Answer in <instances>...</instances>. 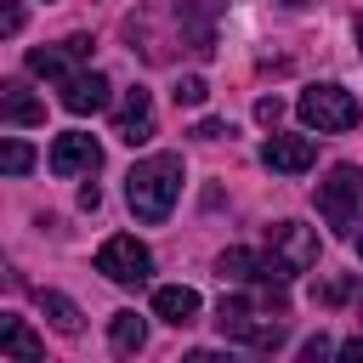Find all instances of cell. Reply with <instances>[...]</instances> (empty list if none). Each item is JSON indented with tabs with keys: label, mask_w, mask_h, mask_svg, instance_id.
Returning <instances> with one entry per match:
<instances>
[{
	"label": "cell",
	"mask_w": 363,
	"mask_h": 363,
	"mask_svg": "<svg viewBox=\"0 0 363 363\" xmlns=\"http://www.w3.org/2000/svg\"><path fill=\"white\" fill-rule=\"evenodd\" d=\"M96 164H102L96 136L68 130V136H57V142H51V170H57V176H96Z\"/></svg>",
	"instance_id": "obj_8"
},
{
	"label": "cell",
	"mask_w": 363,
	"mask_h": 363,
	"mask_svg": "<svg viewBox=\"0 0 363 363\" xmlns=\"http://www.w3.org/2000/svg\"><path fill=\"white\" fill-rule=\"evenodd\" d=\"M17 28H23V6L6 0V6H0V34H17Z\"/></svg>",
	"instance_id": "obj_21"
},
{
	"label": "cell",
	"mask_w": 363,
	"mask_h": 363,
	"mask_svg": "<svg viewBox=\"0 0 363 363\" xmlns=\"http://www.w3.org/2000/svg\"><path fill=\"white\" fill-rule=\"evenodd\" d=\"M74 62H79V57H74V45H68V40H62V45H34V51H28V74L57 79V85L74 74Z\"/></svg>",
	"instance_id": "obj_14"
},
{
	"label": "cell",
	"mask_w": 363,
	"mask_h": 363,
	"mask_svg": "<svg viewBox=\"0 0 363 363\" xmlns=\"http://www.w3.org/2000/svg\"><path fill=\"white\" fill-rule=\"evenodd\" d=\"M45 346L34 340V329L23 318H0V363H40Z\"/></svg>",
	"instance_id": "obj_12"
},
{
	"label": "cell",
	"mask_w": 363,
	"mask_h": 363,
	"mask_svg": "<svg viewBox=\"0 0 363 363\" xmlns=\"http://www.w3.org/2000/svg\"><path fill=\"white\" fill-rule=\"evenodd\" d=\"M267 255H272L278 278H295V272H306L318 261V233L306 221H272L267 227Z\"/></svg>",
	"instance_id": "obj_6"
},
{
	"label": "cell",
	"mask_w": 363,
	"mask_h": 363,
	"mask_svg": "<svg viewBox=\"0 0 363 363\" xmlns=\"http://www.w3.org/2000/svg\"><path fill=\"white\" fill-rule=\"evenodd\" d=\"M323 352H335V346H329V340H323V335H312V340H306V346H301V357H323Z\"/></svg>",
	"instance_id": "obj_23"
},
{
	"label": "cell",
	"mask_w": 363,
	"mask_h": 363,
	"mask_svg": "<svg viewBox=\"0 0 363 363\" xmlns=\"http://www.w3.org/2000/svg\"><path fill=\"white\" fill-rule=\"evenodd\" d=\"M295 113H301V125L318 130V136L352 130V125L363 119V108H357V96H352L346 85H306L301 102H295Z\"/></svg>",
	"instance_id": "obj_2"
},
{
	"label": "cell",
	"mask_w": 363,
	"mask_h": 363,
	"mask_svg": "<svg viewBox=\"0 0 363 363\" xmlns=\"http://www.w3.org/2000/svg\"><path fill=\"white\" fill-rule=\"evenodd\" d=\"M0 119H6V125H40V119H45V102H34V96L11 79V85H0Z\"/></svg>",
	"instance_id": "obj_15"
},
{
	"label": "cell",
	"mask_w": 363,
	"mask_h": 363,
	"mask_svg": "<svg viewBox=\"0 0 363 363\" xmlns=\"http://www.w3.org/2000/svg\"><path fill=\"white\" fill-rule=\"evenodd\" d=\"M216 329L227 335V340H238V346H255V352H272V346H284V318H261L250 301H227L221 295V306H216Z\"/></svg>",
	"instance_id": "obj_3"
},
{
	"label": "cell",
	"mask_w": 363,
	"mask_h": 363,
	"mask_svg": "<svg viewBox=\"0 0 363 363\" xmlns=\"http://www.w3.org/2000/svg\"><path fill=\"white\" fill-rule=\"evenodd\" d=\"M40 312L51 318L57 335H79V306H74L62 289H40Z\"/></svg>",
	"instance_id": "obj_17"
},
{
	"label": "cell",
	"mask_w": 363,
	"mask_h": 363,
	"mask_svg": "<svg viewBox=\"0 0 363 363\" xmlns=\"http://www.w3.org/2000/svg\"><path fill=\"white\" fill-rule=\"evenodd\" d=\"M284 6H312V0H284Z\"/></svg>",
	"instance_id": "obj_26"
},
{
	"label": "cell",
	"mask_w": 363,
	"mask_h": 363,
	"mask_svg": "<svg viewBox=\"0 0 363 363\" xmlns=\"http://www.w3.org/2000/svg\"><path fill=\"white\" fill-rule=\"evenodd\" d=\"M108 340H113V352L130 357V352L147 346V323H142L136 312H113V318H108Z\"/></svg>",
	"instance_id": "obj_16"
},
{
	"label": "cell",
	"mask_w": 363,
	"mask_h": 363,
	"mask_svg": "<svg viewBox=\"0 0 363 363\" xmlns=\"http://www.w3.org/2000/svg\"><path fill=\"white\" fill-rule=\"evenodd\" d=\"M96 272H102L108 284H125V289H136V284H147V272H153V255H147V244H142V238H130V233H113V238H102V250H96Z\"/></svg>",
	"instance_id": "obj_5"
},
{
	"label": "cell",
	"mask_w": 363,
	"mask_h": 363,
	"mask_svg": "<svg viewBox=\"0 0 363 363\" xmlns=\"http://www.w3.org/2000/svg\"><path fill=\"white\" fill-rule=\"evenodd\" d=\"M153 318H164V323L187 329V323L199 318V295H193L187 284H164V289H153Z\"/></svg>",
	"instance_id": "obj_13"
},
{
	"label": "cell",
	"mask_w": 363,
	"mask_h": 363,
	"mask_svg": "<svg viewBox=\"0 0 363 363\" xmlns=\"http://www.w3.org/2000/svg\"><path fill=\"white\" fill-rule=\"evenodd\" d=\"M255 119H261V125H278V119H284V102H278V96H261V102H255Z\"/></svg>",
	"instance_id": "obj_22"
},
{
	"label": "cell",
	"mask_w": 363,
	"mask_h": 363,
	"mask_svg": "<svg viewBox=\"0 0 363 363\" xmlns=\"http://www.w3.org/2000/svg\"><path fill=\"white\" fill-rule=\"evenodd\" d=\"M340 357H363V335H357V340H346V346H340Z\"/></svg>",
	"instance_id": "obj_24"
},
{
	"label": "cell",
	"mask_w": 363,
	"mask_h": 363,
	"mask_svg": "<svg viewBox=\"0 0 363 363\" xmlns=\"http://www.w3.org/2000/svg\"><path fill=\"white\" fill-rule=\"evenodd\" d=\"M57 91H62V108H68V113H96V108H108V79H102L96 68H74Z\"/></svg>",
	"instance_id": "obj_11"
},
{
	"label": "cell",
	"mask_w": 363,
	"mask_h": 363,
	"mask_svg": "<svg viewBox=\"0 0 363 363\" xmlns=\"http://www.w3.org/2000/svg\"><path fill=\"white\" fill-rule=\"evenodd\" d=\"M312 159H318L312 136H284V130H272V136L261 142V164L278 170V176H301V170H312Z\"/></svg>",
	"instance_id": "obj_9"
},
{
	"label": "cell",
	"mask_w": 363,
	"mask_h": 363,
	"mask_svg": "<svg viewBox=\"0 0 363 363\" xmlns=\"http://www.w3.org/2000/svg\"><path fill=\"white\" fill-rule=\"evenodd\" d=\"M357 255H363V233H357Z\"/></svg>",
	"instance_id": "obj_27"
},
{
	"label": "cell",
	"mask_w": 363,
	"mask_h": 363,
	"mask_svg": "<svg viewBox=\"0 0 363 363\" xmlns=\"http://www.w3.org/2000/svg\"><path fill=\"white\" fill-rule=\"evenodd\" d=\"M176 108H204V96H210V85L199 79V74H187V79H176Z\"/></svg>",
	"instance_id": "obj_19"
},
{
	"label": "cell",
	"mask_w": 363,
	"mask_h": 363,
	"mask_svg": "<svg viewBox=\"0 0 363 363\" xmlns=\"http://www.w3.org/2000/svg\"><path fill=\"white\" fill-rule=\"evenodd\" d=\"M357 51H363V17H357Z\"/></svg>",
	"instance_id": "obj_25"
},
{
	"label": "cell",
	"mask_w": 363,
	"mask_h": 363,
	"mask_svg": "<svg viewBox=\"0 0 363 363\" xmlns=\"http://www.w3.org/2000/svg\"><path fill=\"white\" fill-rule=\"evenodd\" d=\"M176 193H182V153H153L125 176V199H130L136 221H164Z\"/></svg>",
	"instance_id": "obj_1"
},
{
	"label": "cell",
	"mask_w": 363,
	"mask_h": 363,
	"mask_svg": "<svg viewBox=\"0 0 363 363\" xmlns=\"http://www.w3.org/2000/svg\"><path fill=\"white\" fill-rule=\"evenodd\" d=\"M113 136H119L125 147H142V142L153 136V96H147L142 85H130V91L119 96V108H113Z\"/></svg>",
	"instance_id": "obj_7"
},
{
	"label": "cell",
	"mask_w": 363,
	"mask_h": 363,
	"mask_svg": "<svg viewBox=\"0 0 363 363\" xmlns=\"http://www.w3.org/2000/svg\"><path fill=\"white\" fill-rule=\"evenodd\" d=\"M357 204H363V170H357V164H335V170L318 182V216H323L335 233H352Z\"/></svg>",
	"instance_id": "obj_4"
},
{
	"label": "cell",
	"mask_w": 363,
	"mask_h": 363,
	"mask_svg": "<svg viewBox=\"0 0 363 363\" xmlns=\"http://www.w3.org/2000/svg\"><path fill=\"white\" fill-rule=\"evenodd\" d=\"M193 136H199V142H221V136H233V125H227V119H199Z\"/></svg>",
	"instance_id": "obj_20"
},
{
	"label": "cell",
	"mask_w": 363,
	"mask_h": 363,
	"mask_svg": "<svg viewBox=\"0 0 363 363\" xmlns=\"http://www.w3.org/2000/svg\"><path fill=\"white\" fill-rule=\"evenodd\" d=\"M28 164H34V153H28V142H17V136H6V142H0V170H6V176H23Z\"/></svg>",
	"instance_id": "obj_18"
},
{
	"label": "cell",
	"mask_w": 363,
	"mask_h": 363,
	"mask_svg": "<svg viewBox=\"0 0 363 363\" xmlns=\"http://www.w3.org/2000/svg\"><path fill=\"white\" fill-rule=\"evenodd\" d=\"M216 17H221V0H182L176 6V23H182L187 51H199V57L216 51Z\"/></svg>",
	"instance_id": "obj_10"
}]
</instances>
